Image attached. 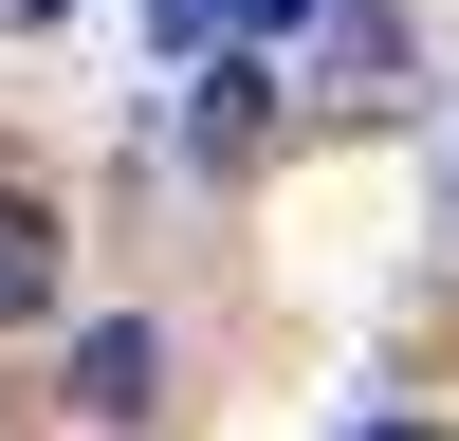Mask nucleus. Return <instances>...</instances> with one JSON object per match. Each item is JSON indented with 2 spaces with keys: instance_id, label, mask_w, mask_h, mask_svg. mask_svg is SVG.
Masks as SVG:
<instances>
[{
  "instance_id": "obj_1",
  "label": "nucleus",
  "mask_w": 459,
  "mask_h": 441,
  "mask_svg": "<svg viewBox=\"0 0 459 441\" xmlns=\"http://www.w3.org/2000/svg\"><path fill=\"white\" fill-rule=\"evenodd\" d=\"M74 404H92V423H147V404H166V350H147V331H92V350H74Z\"/></svg>"
},
{
  "instance_id": "obj_2",
  "label": "nucleus",
  "mask_w": 459,
  "mask_h": 441,
  "mask_svg": "<svg viewBox=\"0 0 459 441\" xmlns=\"http://www.w3.org/2000/svg\"><path fill=\"white\" fill-rule=\"evenodd\" d=\"M19 313H56V220L0 203V331H19Z\"/></svg>"
},
{
  "instance_id": "obj_3",
  "label": "nucleus",
  "mask_w": 459,
  "mask_h": 441,
  "mask_svg": "<svg viewBox=\"0 0 459 441\" xmlns=\"http://www.w3.org/2000/svg\"><path fill=\"white\" fill-rule=\"evenodd\" d=\"M221 19H239V0H147V37H166V56H221Z\"/></svg>"
},
{
  "instance_id": "obj_4",
  "label": "nucleus",
  "mask_w": 459,
  "mask_h": 441,
  "mask_svg": "<svg viewBox=\"0 0 459 441\" xmlns=\"http://www.w3.org/2000/svg\"><path fill=\"white\" fill-rule=\"evenodd\" d=\"M239 19H276V37H294V19H313V0H239Z\"/></svg>"
},
{
  "instance_id": "obj_5",
  "label": "nucleus",
  "mask_w": 459,
  "mask_h": 441,
  "mask_svg": "<svg viewBox=\"0 0 459 441\" xmlns=\"http://www.w3.org/2000/svg\"><path fill=\"white\" fill-rule=\"evenodd\" d=\"M0 19H56V0H0Z\"/></svg>"
},
{
  "instance_id": "obj_6",
  "label": "nucleus",
  "mask_w": 459,
  "mask_h": 441,
  "mask_svg": "<svg viewBox=\"0 0 459 441\" xmlns=\"http://www.w3.org/2000/svg\"><path fill=\"white\" fill-rule=\"evenodd\" d=\"M386 441H404V423H386Z\"/></svg>"
}]
</instances>
